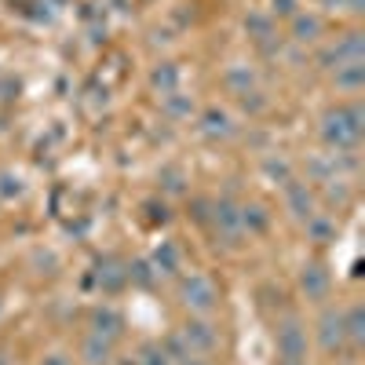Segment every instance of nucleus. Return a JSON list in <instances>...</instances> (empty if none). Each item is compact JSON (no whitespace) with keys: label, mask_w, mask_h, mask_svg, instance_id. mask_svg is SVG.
<instances>
[{"label":"nucleus","mask_w":365,"mask_h":365,"mask_svg":"<svg viewBox=\"0 0 365 365\" xmlns=\"http://www.w3.org/2000/svg\"><path fill=\"white\" fill-rule=\"evenodd\" d=\"M322 135L329 146L336 150H347L361 139V106L351 103V106H336L325 113V125H322Z\"/></svg>","instance_id":"1"},{"label":"nucleus","mask_w":365,"mask_h":365,"mask_svg":"<svg viewBox=\"0 0 365 365\" xmlns=\"http://www.w3.org/2000/svg\"><path fill=\"white\" fill-rule=\"evenodd\" d=\"M179 296H182V307H190L197 314H208L220 303V289L212 285V278H205V274H190V278H182Z\"/></svg>","instance_id":"2"},{"label":"nucleus","mask_w":365,"mask_h":365,"mask_svg":"<svg viewBox=\"0 0 365 365\" xmlns=\"http://www.w3.org/2000/svg\"><path fill=\"white\" fill-rule=\"evenodd\" d=\"M278 354L285 365H299L303 354H307V332H303L299 318H292V314L282 318V325H278Z\"/></svg>","instance_id":"3"},{"label":"nucleus","mask_w":365,"mask_h":365,"mask_svg":"<svg viewBox=\"0 0 365 365\" xmlns=\"http://www.w3.org/2000/svg\"><path fill=\"white\" fill-rule=\"evenodd\" d=\"M179 340L187 344V351H190V358L194 354H208V351H216L220 347V332L212 329L208 322H187L182 325V332H179Z\"/></svg>","instance_id":"4"},{"label":"nucleus","mask_w":365,"mask_h":365,"mask_svg":"<svg viewBox=\"0 0 365 365\" xmlns=\"http://www.w3.org/2000/svg\"><path fill=\"white\" fill-rule=\"evenodd\" d=\"M318 344L325 354H340L347 344V332H344V314L340 311H325L318 322Z\"/></svg>","instance_id":"5"},{"label":"nucleus","mask_w":365,"mask_h":365,"mask_svg":"<svg viewBox=\"0 0 365 365\" xmlns=\"http://www.w3.org/2000/svg\"><path fill=\"white\" fill-rule=\"evenodd\" d=\"M299 285H303V292H307V299H314V303H322L325 296H329V270L322 267V263H307L303 267V274H299Z\"/></svg>","instance_id":"6"},{"label":"nucleus","mask_w":365,"mask_h":365,"mask_svg":"<svg viewBox=\"0 0 365 365\" xmlns=\"http://www.w3.org/2000/svg\"><path fill=\"white\" fill-rule=\"evenodd\" d=\"M285 201H289V212L296 220H311L314 216V197L303 182H285Z\"/></svg>","instance_id":"7"},{"label":"nucleus","mask_w":365,"mask_h":365,"mask_svg":"<svg viewBox=\"0 0 365 365\" xmlns=\"http://www.w3.org/2000/svg\"><path fill=\"white\" fill-rule=\"evenodd\" d=\"M361 55H365V41H361V34H347L336 48L325 55V58H329V63H336V66H344V63H361Z\"/></svg>","instance_id":"8"},{"label":"nucleus","mask_w":365,"mask_h":365,"mask_svg":"<svg viewBox=\"0 0 365 365\" xmlns=\"http://www.w3.org/2000/svg\"><path fill=\"white\" fill-rule=\"evenodd\" d=\"M292 37L299 44H311L322 37V19L318 15H292Z\"/></svg>","instance_id":"9"},{"label":"nucleus","mask_w":365,"mask_h":365,"mask_svg":"<svg viewBox=\"0 0 365 365\" xmlns=\"http://www.w3.org/2000/svg\"><path fill=\"white\" fill-rule=\"evenodd\" d=\"M81 354H84V361L88 365H110V354H113V347H110V340H103V336H91L84 340V347H81Z\"/></svg>","instance_id":"10"},{"label":"nucleus","mask_w":365,"mask_h":365,"mask_svg":"<svg viewBox=\"0 0 365 365\" xmlns=\"http://www.w3.org/2000/svg\"><path fill=\"white\" fill-rule=\"evenodd\" d=\"M216 227H220L227 237H237V230H241V216H237V208H234V205H227V201L216 205Z\"/></svg>","instance_id":"11"},{"label":"nucleus","mask_w":365,"mask_h":365,"mask_svg":"<svg viewBox=\"0 0 365 365\" xmlns=\"http://www.w3.org/2000/svg\"><path fill=\"white\" fill-rule=\"evenodd\" d=\"M344 332H347V340L358 347V344H365V311L361 307H351L347 314H344Z\"/></svg>","instance_id":"12"},{"label":"nucleus","mask_w":365,"mask_h":365,"mask_svg":"<svg viewBox=\"0 0 365 365\" xmlns=\"http://www.w3.org/2000/svg\"><path fill=\"white\" fill-rule=\"evenodd\" d=\"M230 132H234V125H230V117H227L223 110H208V113H205V135H212V139H216V135L227 139Z\"/></svg>","instance_id":"13"},{"label":"nucleus","mask_w":365,"mask_h":365,"mask_svg":"<svg viewBox=\"0 0 365 365\" xmlns=\"http://www.w3.org/2000/svg\"><path fill=\"white\" fill-rule=\"evenodd\" d=\"M361 77H365V66H361V63H344V66H336V84L347 88V91H358V88H361Z\"/></svg>","instance_id":"14"},{"label":"nucleus","mask_w":365,"mask_h":365,"mask_svg":"<svg viewBox=\"0 0 365 365\" xmlns=\"http://www.w3.org/2000/svg\"><path fill=\"white\" fill-rule=\"evenodd\" d=\"M117 332H120V318H117L113 311H99V314H96V336L113 340Z\"/></svg>","instance_id":"15"},{"label":"nucleus","mask_w":365,"mask_h":365,"mask_svg":"<svg viewBox=\"0 0 365 365\" xmlns=\"http://www.w3.org/2000/svg\"><path fill=\"white\" fill-rule=\"evenodd\" d=\"M175 84H179V70L172 63H165L161 70H154V88H161V96H172Z\"/></svg>","instance_id":"16"},{"label":"nucleus","mask_w":365,"mask_h":365,"mask_svg":"<svg viewBox=\"0 0 365 365\" xmlns=\"http://www.w3.org/2000/svg\"><path fill=\"white\" fill-rule=\"evenodd\" d=\"M154 263H158L165 274H175V267H179V252H175V245H161L158 256H154Z\"/></svg>","instance_id":"17"},{"label":"nucleus","mask_w":365,"mask_h":365,"mask_svg":"<svg viewBox=\"0 0 365 365\" xmlns=\"http://www.w3.org/2000/svg\"><path fill=\"white\" fill-rule=\"evenodd\" d=\"M237 216H241V227H256V230H263V227H267V216H263V208H259V205L241 208Z\"/></svg>","instance_id":"18"},{"label":"nucleus","mask_w":365,"mask_h":365,"mask_svg":"<svg viewBox=\"0 0 365 365\" xmlns=\"http://www.w3.org/2000/svg\"><path fill=\"white\" fill-rule=\"evenodd\" d=\"M139 365H168L165 347H143V361Z\"/></svg>","instance_id":"19"},{"label":"nucleus","mask_w":365,"mask_h":365,"mask_svg":"<svg viewBox=\"0 0 365 365\" xmlns=\"http://www.w3.org/2000/svg\"><path fill=\"white\" fill-rule=\"evenodd\" d=\"M245 26L252 29V34H259V41H267V37H270V19H263V15H252Z\"/></svg>","instance_id":"20"},{"label":"nucleus","mask_w":365,"mask_h":365,"mask_svg":"<svg viewBox=\"0 0 365 365\" xmlns=\"http://www.w3.org/2000/svg\"><path fill=\"white\" fill-rule=\"evenodd\" d=\"M274 11L278 15H296V0H274Z\"/></svg>","instance_id":"21"},{"label":"nucleus","mask_w":365,"mask_h":365,"mask_svg":"<svg viewBox=\"0 0 365 365\" xmlns=\"http://www.w3.org/2000/svg\"><path fill=\"white\" fill-rule=\"evenodd\" d=\"M41 365H73V358H66V354H48Z\"/></svg>","instance_id":"22"},{"label":"nucleus","mask_w":365,"mask_h":365,"mask_svg":"<svg viewBox=\"0 0 365 365\" xmlns=\"http://www.w3.org/2000/svg\"><path fill=\"white\" fill-rule=\"evenodd\" d=\"M182 365H205V361H197V358H182Z\"/></svg>","instance_id":"23"},{"label":"nucleus","mask_w":365,"mask_h":365,"mask_svg":"<svg viewBox=\"0 0 365 365\" xmlns=\"http://www.w3.org/2000/svg\"><path fill=\"white\" fill-rule=\"evenodd\" d=\"M0 365H8V361H4V358H0Z\"/></svg>","instance_id":"24"}]
</instances>
